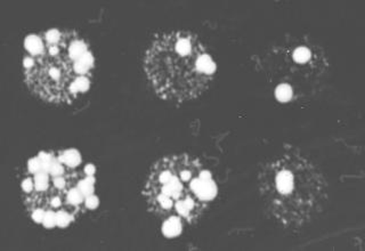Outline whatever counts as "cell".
Listing matches in <instances>:
<instances>
[{
  "label": "cell",
  "mask_w": 365,
  "mask_h": 251,
  "mask_svg": "<svg viewBox=\"0 0 365 251\" xmlns=\"http://www.w3.org/2000/svg\"><path fill=\"white\" fill-rule=\"evenodd\" d=\"M257 190L268 218L289 232L302 231L317 222L330 197L322 169L291 144L262 163L257 174Z\"/></svg>",
  "instance_id": "obj_1"
},
{
  "label": "cell",
  "mask_w": 365,
  "mask_h": 251,
  "mask_svg": "<svg viewBox=\"0 0 365 251\" xmlns=\"http://www.w3.org/2000/svg\"><path fill=\"white\" fill-rule=\"evenodd\" d=\"M148 85L160 100L180 106L210 89L216 66L202 39L187 30H168L152 38L143 55Z\"/></svg>",
  "instance_id": "obj_2"
},
{
  "label": "cell",
  "mask_w": 365,
  "mask_h": 251,
  "mask_svg": "<svg viewBox=\"0 0 365 251\" xmlns=\"http://www.w3.org/2000/svg\"><path fill=\"white\" fill-rule=\"evenodd\" d=\"M23 63L30 94L49 106H68L88 88L91 64L83 37L74 30H51L37 38Z\"/></svg>",
  "instance_id": "obj_3"
},
{
  "label": "cell",
  "mask_w": 365,
  "mask_h": 251,
  "mask_svg": "<svg viewBox=\"0 0 365 251\" xmlns=\"http://www.w3.org/2000/svg\"><path fill=\"white\" fill-rule=\"evenodd\" d=\"M142 197L146 210L157 220L187 226L200 222L214 201L208 170L187 152L165 154L154 161L143 184Z\"/></svg>",
  "instance_id": "obj_4"
},
{
  "label": "cell",
  "mask_w": 365,
  "mask_h": 251,
  "mask_svg": "<svg viewBox=\"0 0 365 251\" xmlns=\"http://www.w3.org/2000/svg\"><path fill=\"white\" fill-rule=\"evenodd\" d=\"M272 53L274 81L290 89L291 100H307L317 94L328 78V54L308 36L285 34Z\"/></svg>",
  "instance_id": "obj_5"
}]
</instances>
